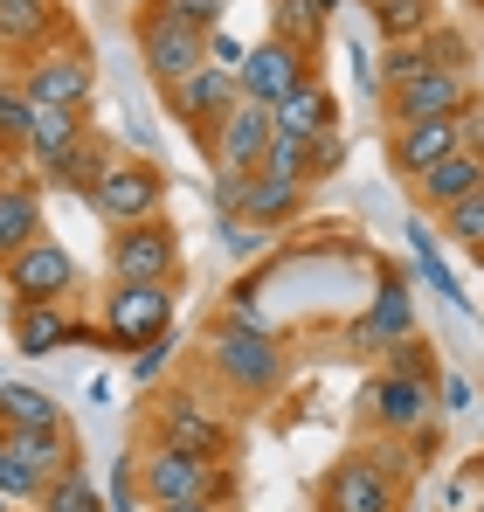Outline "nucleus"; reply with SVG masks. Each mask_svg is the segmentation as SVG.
<instances>
[{"label":"nucleus","mask_w":484,"mask_h":512,"mask_svg":"<svg viewBox=\"0 0 484 512\" xmlns=\"http://www.w3.org/2000/svg\"><path fill=\"white\" fill-rule=\"evenodd\" d=\"M388 374H415V381H436V360H429V340L408 333L402 346H388Z\"/></svg>","instance_id":"obj_36"},{"label":"nucleus","mask_w":484,"mask_h":512,"mask_svg":"<svg viewBox=\"0 0 484 512\" xmlns=\"http://www.w3.org/2000/svg\"><path fill=\"white\" fill-rule=\"evenodd\" d=\"M83 132H90V125H83V111H63V104H35V118H28V146H21V153H28L35 167L49 173V167H56V160H63V153H70V146L83 139Z\"/></svg>","instance_id":"obj_23"},{"label":"nucleus","mask_w":484,"mask_h":512,"mask_svg":"<svg viewBox=\"0 0 484 512\" xmlns=\"http://www.w3.org/2000/svg\"><path fill=\"white\" fill-rule=\"evenodd\" d=\"M236 97H242V90H236V77H229V70L201 63L194 77H180V84L166 90V111H173L180 125H194V132L208 139V132H215V125L229 118V104H236Z\"/></svg>","instance_id":"obj_15"},{"label":"nucleus","mask_w":484,"mask_h":512,"mask_svg":"<svg viewBox=\"0 0 484 512\" xmlns=\"http://www.w3.org/2000/svg\"><path fill=\"white\" fill-rule=\"evenodd\" d=\"M415 333V277H381V291H374V305H367V319L353 326V346L360 353H388V346H402Z\"/></svg>","instance_id":"obj_14"},{"label":"nucleus","mask_w":484,"mask_h":512,"mask_svg":"<svg viewBox=\"0 0 484 512\" xmlns=\"http://www.w3.org/2000/svg\"><path fill=\"white\" fill-rule=\"evenodd\" d=\"M173 277H180V229L166 215L111 236V284H173Z\"/></svg>","instance_id":"obj_10"},{"label":"nucleus","mask_w":484,"mask_h":512,"mask_svg":"<svg viewBox=\"0 0 484 512\" xmlns=\"http://www.w3.org/2000/svg\"><path fill=\"white\" fill-rule=\"evenodd\" d=\"M35 236H49V222H42V187H35V180H0V263L21 256Z\"/></svg>","instance_id":"obj_20"},{"label":"nucleus","mask_w":484,"mask_h":512,"mask_svg":"<svg viewBox=\"0 0 484 512\" xmlns=\"http://www.w3.org/2000/svg\"><path fill=\"white\" fill-rule=\"evenodd\" d=\"M367 423L381 429V436H422L429 423V409H436V381H415V374H374L367 381Z\"/></svg>","instance_id":"obj_13"},{"label":"nucleus","mask_w":484,"mask_h":512,"mask_svg":"<svg viewBox=\"0 0 484 512\" xmlns=\"http://www.w3.org/2000/svg\"><path fill=\"white\" fill-rule=\"evenodd\" d=\"M132 35H139V63H146V77H153L160 90H173L180 77H194V70L208 63V28H194L173 0H146L139 21H132Z\"/></svg>","instance_id":"obj_2"},{"label":"nucleus","mask_w":484,"mask_h":512,"mask_svg":"<svg viewBox=\"0 0 484 512\" xmlns=\"http://www.w3.org/2000/svg\"><path fill=\"white\" fill-rule=\"evenodd\" d=\"M408 250H415V277H422L429 291H443V298L471 319V291L450 277V263H443V250H436V236H429V229H408Z\"/></svg>","instance_id":"obj_29"},{"label":"nucleus","mask_w":484,"mask_h":512,"mask_svg":"<svg viewBox=\"0 0 484 512\" xmlns=\"http://www.w3.org/2000/svg\"><path fill=\"white\" fill-rule=\"evenodd\" d=\"M111 160H118V153H111V139L83 132V139H77V146H70V153H63L49 173H42V180H49V187H63V194H83V201H90V187L104 180V167H111Z\"/></svg>","instance_id":"obj_24"},{"label":"nucleus","mask_w":484,"mask_h":512,"mask_svg":"<svg viewBox=\"0 0 484 512\" xmlns=\"http://www.w3.org/2000/svg\"><path fill=\"white\" fill-rule=\"evenodd\" d=\"M7 333H14V346L21 353H63V346H77V340H97V326H83L70 305H14L7 312Z\"/></svg>","instance_id":"obj_17"},{"label":"nucleus","mask_w":484,"mask_h":512,"mask_svg":"<svg viewBox=\"0 0 484 512\" xmlns=\"http://www.w3.org/2000/svg\"><path fill=\"white\" fill-rule=\"evenodd\" d=\"M153 512H222V506H153Z\"/></svg>","instance_id":"obj_43"},{"label":"nucleus","mask_w":484,"mask_h":512,"mask_svg":"<svg viewBox=\"0 0 484 512\" xmlns=\"http://www.w3.org/2000/svg\"><path fill=\"white\" fill-rule=\"evenodd\" d=\"M153 429H160V443L194 450V457H215V464H222V450H229V423L208 416L194 395H166L160 409H153Z\"/></svg>","instance_id":"obj_16"},{"label":"nucleus","mask_w":484,"mask_h":512,"mask_svg":"<svg viewBox=\"0 0 484 512\" xmlns=\"http://www.w3.org/2000/svg\"><path fill=\"white\" fill-rule=\"evenodd\" d=\"M374 21L388 42H415V35H429V0H374Z\"/></svg>","instance_id":"obj_33"},{"label":"nucleus","mask_w":484,"mask_h":512,"mask_svg":"<svg viewBox=\"0 0 484 512\" xmlns=\"http://www.w3.org/2000/svg\"><path fill=\"white\" fill-rule=\"evenodd\" d=\"M436 222H443V236H450L464 256H478V263H484V194L457 201V208H450V215H436Z\"/></svg>","instance_id":"obj_32"},{"label":"nucleus","mask_w":484,"mask_h":512,"mask_svg":"<svg viewBox=\"0 0 484 512\" xmlns=\"http://www.w3.org/2000/svg\"><path fill=\"white\" fill-rule=\"evenodd\" d=\"M0 492H7L14 506H35V512H42V492H49V478L7 443V429H0Z\"/></svg>","instance_id":"obj_30"},{"label":"nucleus","mask_w":484,"mask_h":512,"mask_svg":"<svg viewBox=\"0 0 484 512\" xmlns=\"http://www.w3.org/2000/svg\"><path fill=\"white\" fill-rule=\"evenodd\" d=\"M270 139H277V111L270 104H256V97H236L229 104V118L201 139L208 146V160H215V173H263V153H270Z\"/></svg>","instance_id":"obj_7"},{"label":"nucleus","mask_w":484,"mask_h":512,"mask_svg":"<svg viewBox=\"0 0 484 512\" xmlns=\"http://www.w3.org/2000/svg\"><path fill=\"white\" fill-rule=\"evenodd\" d=\"M339 167H346V139L339 132H319L312 153H305V180H332Z\"/></svg>","instance_id":"obj_38"},{"label":"nucleus","mask_w":484,"mask_h":512,"mask_svg":"<svg viewBox=\"0 0 484 512\" xmlns=\"http://www.w3.org/2000/svg\"><path fill=\"white\" fill-rule=\"evenodd\" d=\"M0 277H7L14 305H70V291H77V256L63 250L56 236H35L21 256L0 263Z\"/></svg>","instance_id":"obj_8"},{"label":"nucleus","mask_w":484,"mask_h":512,"mask_svg":"<svg viewBox=\"0 0 484 512\" xmlns=\"http://www.w3.org/2000/svg\"><path fill=\"white\" fill-rule=\"evenodd\" d=\"M208 367L222 374V388H236L242 402H256V395H270L284 381V353H277V340L256 319H222L208 333Z\"/></svg>","instance_id":"obj_3"},{"label":"nucleus","mask_w":484,"mask_h":512,"mask_svg":"<svg viewBox=\"0 0 484 512\" xmlns=\"http://www.w3.org/2000/svg\"><path fill=\"white\" fill-rule=\"evenodd\" d=\"M471 471H478V485H484V457H478V464H471Z\"/></svg>","instance_id":"obj_46"},{"label":"nucleus","mask_w":484,"mask_h":512,"mask_svg":"<svg viewBox=\"0 0 484 512\" xmlns=\"http://www.w3.org/2000/svg\"><path fill=\"white\" fill-rule=\"evenodd\" d=\"M319 512H402V485L374 457H339L319 478Z\"/></svg>","instance_id":"obj_11"},{"label":"nucleus","mask_w":484,"mask_h":512,"mask_svg":"<svg viewBox=\"0 0 484 512\" xmlns=\"http://www.w3.org/2000/svg\"><path fill=\"white\" fill-rule=\"evenodd\" d=\"M173 333V284H111L104 291V319H97V346L111 353H139Z\"/></svg>","instance_id":"obj_6"},{"label":"nucleus","mask_w":484,"mask_h":512,"mask_svg":"<svg viewBox=\"0 0 484 512\" xmlns=\"http://www.w3.org/2000/svg\"><path fill=\"white\" fill-rule=\"evenodd\" d=\"M436 402H443V409H471V402H478V388H471L464 374H443V381H436Z\"/></svg>","instance_id":"obj_41"},{"label":"nucleus","mask_w":484,"mask_h":512,"mask_svg":"<svg viewBox=\"0 0 484 512\" xmlns=\"http://www.w3.org/2000/svg\"><path fill=\"white\" fill-rule=\"evenodd\" d=\"M471 512H484V499H478V506H471Z\"/></svg>","instance_id":"obj_47"},{"label":"nucleus","mask_w":484,"mask_h":512,"mask_svg":"<svg viewBox=\"0 0 484 512\" xmlns=\"http://www.w3.org/2000/svg\"><path fill=\"white\" fill-rule=\"evenodd\" d=\"M388 153H395V173L422 180L429 167H443L450 153H464V146H457V118H408V125H395Z\"/></svg>","instance_id":"obj_18"},{"label":"nucleus","mask_w":484,"mask_h":512,"mask_svg":"<svg viewBox=\"0 0 484 512\" xmlns=\"http://www.w3.org/2000/svg\"><path fill=\"white\" fill-rule=\"evenodd\" d=\"M381 97H388V125H408V118H464L478 104V84L464 70H422V77L381 90Z\"/></svg>","instance_id":"obj_12"},{"label":"nucleus","mask_w":484,"mask_h":512,"mask_svg":"<svg viewBox=\"0 0 484 512\" xmlns=\"http://www.w3.org/2000/svg\"><path fill=\"white\" fill-rule=\"evenodd\" d=\"M42 478H56V471H70V464H83V450H77V436H70V423H49V429H14L7 436Z\"/></svg>","instance_id":"obj_26"},{"label":"nucleus","mask_w":484,"mask_h":512,"mask_svg":"<svg viewBox=\"0 0 484 512\" xmlns=\"http://www.w3.org/2000/svg\"><path fill=\"white\" fill-rule=\"evenodd\" d=\"M319 77V56H305V49H291L284 35H263V42H249V56H242L236 70V90L242 97H256V104H284L298 84H312Z\"/></svg>","instance_id":"obj_9"},{"label":"nucleus","mask_w":484,"mask_h":512,"mask_svg":"<svg viewBox=\"0 0 484 512\" xmlns=\"http://www.w3.org/2000/svg\"><path fill=\"white\" fill-rule=\"evenodd\" d=\"M408 512H415V506H408Z\"/></svg>","instance_id":"obj_48"},{"label":"nucleus","mask_w":484,"mask_h":512,"mask_svg":"<svg viewBox=\"0 0 484 512\" xmlns=\"http://www.w3.org/2000/svg\"><path fill=\"white\" fill-rule=\"evenodd\" d=\"M319 7H325V14H332V7H346V0H319Z\"/></svg>","instance_id":"obj_44"},{"label":"nucleus","mask_w":484,"mask_h":512,"mask_svg":"<svg viewBox=\"0 0 484 512\" xmlns=\"http://www.w3.org/2000/svg\"><path fill=\"white\" fill-rule=\"evenodd\" d=\"M270 35H284L291 49L319 56V42H325V7H319V0H270Z\"/></svg>","instance_id":"obj_27"},{"label":"nucleus","mask_w":484,"mask_h":512,"mask_svg":"<svg viewBox=\"0 0 484 512\" xmlns=\"http://www.w3.org/2000/svg\"><path fill=\"white\" fill-rule=\"evenodd\" d=\"M90 215L118 236V229H139V222H160L166 215V173L153 160H111L104 180L90 187Z\"/></svg>","instance_id":"obj_4"},{"label":"nucleus","mask_w":484,"mask_h":512,"mask_svg":"<svg viewBox=\"0 0 484 512\" xmlns=\"http://www.w3.org/2000/svg\"><path fill=\"white\" fill-rule=\"evenodd\" d=\"M139 492H146V506H222V499L236 492V471L215 464V457L153 443V450L139 457Z\"/></svg>","instance_id":"obj_1"},{"label":"nucleus","mask_w":484,"mask_h":512,"mask_svg":"<svg viewBox=\"0 0 484 512\" xmlns=\"http://www.w3.org/2000/svg\"><path fill=\"white\" fill-rule=\"evenodd\" d=\"M139 506H146V492H139V464L118 457V471H111V506H104V512H139Z\"/></svg>","instance_id":"obj_39"},{"label":"nucleus","mask_w":484,"mask_h":512,"mask_svg":"<svg viewBox=\"0 0 484 512\" xmlns=\"http://www.w3.org/2000/svg\"><path fill=\"white\" fill-rule=\"evenodd\" d=\"M49 28H56V0H0V42L42 49Z\"/></svg>","instance_id":"obj_28"},{"label":"nucleus","mask_w":484,"mask_h":512,"mask_svg":"<svg viewBox=\"0 0 484 512\" xmlns=\"http://www.w3.org/2000/svg\"><path fill=\"white\" fill-rule=\"evenodd\" d=\"M305 153H312V139H270V153H263V173H284V180H305Z\"/></svg>","instance_id":"obj_37"},{"label":"nucleus","mask_w":484,"mask_h":512,"mask_svg":"<svg viewBox=\"0 0 484 512\" xmlns=\"http://www.w3.org/2000/svg\"><path fill=\"white\" fill-rule=\"evenodd\" d=\"M21 90H28V104H63V111H83V104H90V90H97L90 42H83V35H56L49 49H28V56H21Z\"/></svg>","instance_id":"obj_5"},{"label":"nucleus","mask_w":484,"mask_h":512,"mask_svg":"<svg viewBox=\"0 0 484 512\" xmlns=\"http://www.w3.org/2000/svg\"><path fill=\"white\" fill-rule=\"evenodd\" d=\"M277 132H284V139H319V132H339V97L325 90V77L298 84L284 104H277Z\"/></svg>","instance_id":"obj_21"},{"label":"nucleus","mask_w":484,"mask_h":512,"mask_svg":"<svg viewBox=\"0 0 484 512\" xmlns=\"http://www.w3.org/2000/svg\"><path fill=\"white\" fill-rule=\"evenodd\" d=\"M42 512H104V499H97V485L83 478V464H70V471H56V478H49Z\"/></svg>","instance_id":"obj_31"},{"label":"nucleus","mask_w":484,"mask_h":512,"mask_svg":"<svg viewBox=\"0 0 484 512\" xmlns=\"http://www.w3.org/2000/svg\"><path fill=\"white\" fill-rule=\"evenodd\" d=\"M173 353H180V346H173V333H166V340H153V346H139V353H132V388H160V374L173 367Z\"/></svg>","instance_id":"obj_35"},{"label":"nucleus","mask_w":484,"mask_h":512,"mask_svg":"<svg viewBox=\"0 0 484 512\" xmlns=\"http://www.w3.org/2000/svg\"><path fill=\"white\" fill-rule=\"evenodd\" d=\"M457 146H464V153H478V160H484V104H471V111L457 118Z\"/></svg>","instance_id":"obj_42"},{"label":"nucleus","mask_w":484,"mask_h":512,"mask_svg":"<svg viewBox=\"0 0 484 512\" xmlns=\"http://www.w3.org/2000/svg\"><path fill=\"white\" fill-rule=\"evenodd\" d=\"M408 187H415V201H422L429 215H450L457 201L484 194V160H478V153H450L443 167H429L422 180H408Z\"/></svg>","instance_id":"obj_19"},{"label":"nucleus","mask_w":484,"mask_h":512,"mask_svg":"<svg viewBox=\"0 0 484 512\" xmlns=\"http://www.w3.org/2000/svg\"><path fill=\"white\" fill-rule=\"evenodd\" d=\"M28 118H35L28 90H21V84H0V153H21V146H28Z\"/></svg>","instance_id":"obj_34"},{"label":"nucleus","mask_w":484,"mask_h":512,"mask_svg":"<svg viewBox=\"0 0 484 512\" xmlns=\"http://www.w3.org/2000/svg\"><path fill=\"white\" fill-rule=\"evenodd\" d=\"M0 512H14V499H7V492H0Z\"/></svg>","instance_id":"obj_45"},{"label":"nucleus","mask_w":484,"mask_h":512,"mask_svg":"<svg viewBox=\"0 0 484 512\" xmlns=\"http://www.w3.org/2000/svg\"><path fill=\"white\" fill-rule=\"evenodd\" d=\"M63 423V402L49 395V388H35V381H0V429L14 436V429H49Z\"/></svg>","instance_id":"obj_25"},{"label":"nucleus","mask_w":484,"mask_h":512,"mask_svg":"<svg viewBox=\"0 0 484 512\" xmlns=\"http://www.w3.org/2000/svg\"><path fill=\"white\" fill-rule=\"evenodd\" d=\"M305 208V180H284V173H249L242 187V222L249 229H277Z\"/></svg>","instance_id":"obj_22"},{"label":"nucleus","mask_w":484,"mask_h":512,"mask_svg":"<svg viewBox=\"0 0 484 512\" xmlns=\"http://www.w3.org/2000/svg\"><path fill=\"white\" fill-rule=\"evenodd\" d=\"M242 56H249V49H242L236 35H222V28L208 35V63H215V70H229V77H236V70H242Z\"/></svg>","instance_id":"obj_40"}]
</instances>
